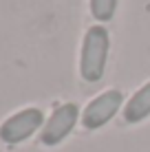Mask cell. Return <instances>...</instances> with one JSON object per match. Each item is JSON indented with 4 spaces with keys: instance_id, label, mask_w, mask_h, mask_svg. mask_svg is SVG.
I'll return each mask as SVG.
<instances>
[{
    "instance_id": "5b68a950",
    "label": "cell",
    "mask_w": 150,
    "mask_h": 152,
    "mask_svg": "<svg viewBox=\"0 0 150 152\" xmlns=\"http://www.w3.org/2000/svg\"><path fill=\"white\" fill-rule=\"evenodd\" d=\"M148 115H150V82L128 99L126 108H124V119L128 124H137L141 119H146Z\"/></svg>"
},
{
    "instance_id": "6da1fadb",
    "label": "cell",
    "mask_w": 150,
    "mask_h": 152,
    "mask_svg": "<svg viewBox=\"0 0 150 152\" xmlns=\"http://www.w3.org/2000/svg\"><path fill=\"white\" fill-rule=\"evenodd\" d=\"M108 57V31L104 27H91L82 42L80 73L84 82H100Z\"/></svg>"
},
{
    "instance_id": "8992f818",
    "label": "cell",
    "mask_w": 150,
    "mask_h": 152,
    "mask_svg": "<svg viewBox=\"0 0 150 152\" xmlns=\"http://www.w3.org/2000/svg\"><path fill=\"white\" fill-rule=\"evenodd\" d=\"M115 7H117V0H91L93 18L102 20V22H108L115 15Z\"/></svg>"
},
{
    "instance_id": "7a4b0ae2",
    "label": "cell",
    "mask_w": 150,
    "mask_h": 152,
    "mask_svg": "<svg viewBox=\"0 0 150 152\" xmlns=\"http://www.w3.org/2000/svg\"><path fill=\"white\" fill-rule=\"evenodd\" d=\"M44 115L38 108H24V110L15 113L13 117H9L7 121L0 126V139L9 145H15L20 141L29 139L35 130L42 126Z\"/></svg>"
},
{
    "instance_id": "3957f363",
    "label": "cell",
    "mask_w": 150,
    "mask_h": 152,
    "mask_svg": "<svg viewBox=\"0 0 150 152\" xmlns=\"http://www.w3.org/2000/svg\"><path fill=\"white\" fill-rule=\"evenodd\" d=\"M77 117H80V108L75 104H62L60 108H55L53 115L46 119L40 141L44 145H58L60 141H64L71 134V130L75 128Z\"/></svg>"
},
{
    "instance_id": "277c9868",
    "label": "cell",
    "mask_w": 150,
    "mask_h": 152,
    "mask_svg": "<svg viewBox=\"0 0 150 152\" xmlns=\"http://www.w3.org/2000/svg\"><path fill=\"white\" fill-rule=\"evenodd\" d=\"M121 93L119 91H106L102 95H97L93 102L86 106V110L82 113V124L89 130H97L104 124H108L115 113L121 108Z\"/></svg>"
}]
</instances>
